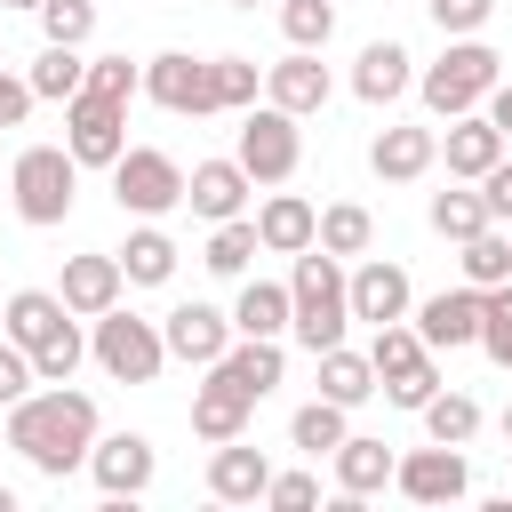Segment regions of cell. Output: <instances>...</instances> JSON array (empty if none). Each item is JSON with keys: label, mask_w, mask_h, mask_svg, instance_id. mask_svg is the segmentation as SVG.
I'll return each mask as SVG.
<instances>
[{"label": "cell", "mask_w": 512, "mask_h": 512, "mask_svg": "<svg viewBox=\"0 0 512 512\" xmlns=\"http://www.w3.org/2000/svg\"><path fill=\"white\" fill-rule=\"evenodd\" d=\"M248 192H256V176H248L240 160H200V168L184 176V208H192V216H208V224L240 216V208H248Z\"/></svg>", "instance_id": "cell-19"}, {"label": "cell", "mask_w": 512, "mask_h": 512, "mask_svg": "<svg viewBox=\"0 0 512 512\" xmlns=\"http://www.w3.org/2000/svg\"><path fill=\"white\" fill-rule=\"evenodd\" d=\"M464 248V288H504L512 280V232H472V240H456Z\"/></svg>", "instance_id": "cell-34"}, {"label": "cell", "mask_w": 512, "mask_h": 512, "mask_svg": "<svg viewBox=\"0 0 512 512\" xmlns=\"http://www.w3.org/2000/svg\"><path fill=\"white\" fill-rule=\"evenodd\" d=\"M152 472H160V456H152L144 432H96V448H88V480H96L104 496H144Z\"/></svg>", "instance_id": "cell-11"}, {"label": "cell", "mask_w": 512, "mask_h": 512, "mask_svg": "<svg viewBox=\"0 0 512 512\" xmlns=\"http://www.w3.org/2000/svg\"><path fill=\"white\" fill-rule=\"evenodd\" d=\"M344 296H352V320H368V328L408 320V304H416V288H408V272L392 256H368L360 272H344Z\"/></svg>", "instance_id": "cell-12"}, {"label": "cell", "mask_w": 512, "mask_h": 512, "mask_svg": "<svg viewBox=\"0 0 512 512\" xmlns=\"http://www.w3.org/2000/svg\"><path fill=\"white\" fill-rule=\"evenodd\" d=\"M32 16H40V32L64 40V48H88V32H96V0H40Z\"/></svg>", "instance_id": "cell-39"}, {"label": "cell", "mask_w": 512, "mask_h": 512, "mask_svg": "<svg viewBox=\"0 0 512 512\" xmlns=\"http://www.w3.org/2000/svg\"><path fill=\"white\" fill-rule=\"evenodd\" d=\"M32 384H40V376H32V352L0 336V408H16V400H24Z\"/></svg>", "instance_id": "cell-46"}, {"label": "cell", "mask_w": 512, "mask_h": 512, "mask_svg": "<svg viewBox=\"0 0 512 512\" xmlns=\"http://www.w3.org/2000/svg\"><path fill=\"white\" fill-rule=\"evenodd\" d=\"M72 192H80V160L64 152V144H24L16 152V168H8V200H16V216L24 224H64L72 216Z\"/></svg>", "instance_id": "cell-4"}, {"label": "cell", "mask_w": 512, "mask_h": 512, "mask_svg": "<svg viewBox=\"0 0 512 512\" xmlns=\"http://www.w3.org/2000/svg\"><path fill=\"white\" fill-rule=\"evenodd\" d=\"M408 64H416V56H408L400 40H368L360 64H352V96H360V104H392V96H408V88H416Z\"/></svg>", "instance_id": "cell-22"}, {"label": "cell", "mask_w": 512, "mask_h": 512, "mask_svg": "<svg viewBox=\"0 0 512 512\" xmlns=\"http://www.w3.org/2000/svg\"><path fill=\"white\" fill-rule=\"evenodd\" d=\"M392 408H424L432 392H440V360H424V368H408V376H392V384H376Z\"/></svg>", "instance_id": "cell-45"}, {"label": "cell", "mask_w": 512, "mask_h": 512, "mask_svg": "<svg viewBox=\"0 0 512 512\" xmlns=\"http://www.w3.org/2000/svg\"><path fill=\"white\" fill-rule=\"evenodd\" d=\"M88 96H112V104H128L136 88H144V64H128V56H88V80H80Z\"/></svg>", "instance_id": "cell-42"}, {"label": "cell", "mask_w": 512, "mask_h": 512, "mask_svg": "<svg viewBox=\"0 0 512 512\" xmlns=\"http://www.w3.org/2000/svg\"><path fill=\"white\" fill-rule=\"evenodd\" d=\"M432 160H440V128H416V120H392V128H376V144H368V168H376L384 184H416Z\"/></svg>", "instance_id": "cell-17"}, {"label": "cell", "mask_w": 512, "mask_h": 512, "mask_svg": "<svg viewBox=\"0 0 512 512\" xmlns=\"http://www.w3.org/2000/svg\"><path fill=\"white\" fill-rule=\"evenodd\" d=\"M120 288H128V272H120V256H64V280H56V296H64V312L72 320H96V312H112L120 304Z\"/></svg>", "instance_id": "cell-15"}, {"label": "cell", "mask_w": 512, "mask_h": 512, "mask_svg": "<svg viewBox=\"0 0 512 512\" xmlns=\"http://www.w3.org/2000/svg\"><path fill=\"white\" fill-rule=\"evenodd\" d=\"M392 488H400L408 504H456V496L472 488V464H464V448L432 440V448H416V456H392Z\"/></svg>", "instance_id": "cell-10"}, {"label": "cell", "mask_w": 512, "mask_h": 512, "mask_svg": "<svg viewBox=\"0 0 512 512\" xmlns=\"http://www.w3.org/2000/svg\"><path fill=\"white\" fill-rule=\"evenodd\" d=\"M504 80V56L480 40V32H464V40H448V56L440 64H424L416 72V96H424V112H440V120H456V112H480V96Z\"/></svg>", "instance_id": "cell-3"}, {"label": "cell", "mask_w": 512, "mask_h": 512, "mask_svg": "<svg viewBox=\"0 0 512 512\" xmlns=\"http://www.w3.org/2000/svg\"><path fill=\"white\" fill-rule=\"evenodd\" d=\"M280 32H288V48H328L336 8L328 0H280Z\"/></svg>", "instance_id": "cell-40"}, {"label": "cell", "mask_w": 512, "mask_h": 512, "mask_svg": "<svg viewBox=\"0 0 512 512\" xmlns=\"http://www.w3.org/2000/svg\"><path fill=\"white\" fill-rule=\"evenodd\" d=\"M40 96H32V80H16V72H0V128H24V112H32Z\"/></svg>", "instance_id": "cell-48"}, {"label": "cell", "mask_w": 512, "mask_h": 512, "mask_svg": "<svg viewBox=\"0 0 512 512\" xmlns=\"http://www.w3.org/2000/svg\"><path fill=\"white\" fill-rule=\"evenodd\" d=\"M248 416H256V400H248V392L208 360V384L192 392V432H200V440H240V432H248Z\"/></svg>", "instance_id": "cell-21"}, {"label": "cell", "mask_w": 512, "mask_h": 512, "mask_svg": "<svg viewBox=\"0 0 512 512\" xmlns=\"http://www.w3.org/2000/svg\"><path fill=\"white\" fill-rule=\"evenodd\" d=\"M24 80H32V96L72 104V96H80V80H88V56H80V48H64V40H48V48L32 56V72H24Z\"/></svg>", "instance_id": "cell-30"}, {"label": "cell", "mask_w": 512, "mask_h": 512, "mask_svg": "<svg viewBox=\"0 0 512 512\" xmlns=\"http://www.w3.org/2000/svg\"><path fill=\"white\" fill-rule=\"evenodd\" d=\"M312 224H320V208H312L304 192H272V200L256 208V240H264V256H296V248H312Z\"/></svg>", "instance_id": "cell-23"}, {"label": "cell", "mask_w": 512, "mask_h": 512, "mask_svg": "<svg viewBox=\"0 0 512 512\" xmlns=\"http://www.w3.org/2000/svg\"><path fill=\"white\" fill-rule=\"evenodd\" d=\"M488 224H496V216H488L480 192H464V184L432 192V232H440V240H472V232H488Z\"/></svg>", "instance_id": "cell-35"}, {"label": "cell", "mask_w": 512, "mask_h": 512, "mask_svg": "<svg viewBox=\"0 0 512 512\" xmlns=\"http://www.w3.org/2000/svg\"><path fill=\"white\" fill-rule=\"evenodd\" d=\"M504 448H512V408H504Z\"/></svg>", "instance_id": "cell-51"}, {"label": "cell", "mask_w": 512, "mask_h": 512, "mask_svg": "<svg viewBox=\"0 0 512 512\" xmlns=\"http://www.w3.org/2000/svg\"><path fill=\"white\" fill-rule=\"evenodd\" d=\"M120 272H128V288H160V280H176V240L144 216V224L128 232V248H120Z\"/></svg>", "instance_id": "cell-27"}, {"label": "cell", "mask_w": 512, "mask_h": 512, "mask_svg": "<svg viewBox=\"0 0 512 512\" xmlns=\"http://www.w3.org/2000/svg\"><path fill=\"white\" fill-rule=\"evenodd\" d=\"M432 8V24L448 32V40H464V32H480L488 16H496V0H424Z\"/></svg>", "instance_id": "cell-44"}, {"label": "cell", "mask_w": 512, "mask_h": 512, "mask_svg": "<svg viewBox=\"0 0 512 512\" xmlns=\"http://www.w3.org/2000/svg\"><path fill=\"white\" fill-rule=\"evenodd\" d=\"M344 432H352V424H344V408H336V400H304V408L288 416V440H296L304 456H328Z\"/></svg>", "instance_id": "cell-36"}, {"label": "cell", "mask_w": 512, "mask_h": 512, "mask_svg": "<svg viewBox=\"0 0 512 512\" xmlns=\"http://www.w3.org/2000/svg\"><path fill=\"white\" fill-rule=\"evenodd\" d=\"M368 240H376V216L360 200H328L312 224V248H328V256H368Z\"/></svg>", "instance_id": "cell-29"}, {"label": "cell", "mask_w": 512, "mask_h": 512, "mask_svg": "<svg viewBox=\"0 0 512 512\" xmlns=\"http://www.w3.org/2000/svg\"><path fill=\"white\" fill-rule=\"evenodd\" d=\"M88 360L112 376V384H152L160 368H168V344H160V320H144V312H128V304H112V312H96V336H88Z\"/></svg>", "instance_id": "cell-5"}, {"label": "cell", "mask_w": 512, "mask_h": 512, "mask_svg": "<svg viewBox=\"0 0 512 512\" xmlns=\"http://www.w3.org/2000/svg\"><path fill=\"white\" fill-rule=\"evenodd\" d=\"M264 104H280V112H320L328 104V64H320V48H288L280 64H264Z\"/></svg>", "instance_id": "cell-16"}, {"label": "cell", "mask_w": 512, "mask_h": 512, "mask_svg": "<svg viewBox=\"0 0 512 512\" xmlns=\"http://www.w3.org/2000/svg\"><path fill=\"white\" fill-rule=\"evenodd\" d=\"M328 464H336V488H344V496H376V488H392V448L368 440V432H344V440L328 448Z\"/></svg>", "instance_id": "cell-25"}, {"label": "cell", "mask_w": 512, "mask_h": 512, "mask_svg": "<svg viewBox=\"0 0 512 512\" xmlns=\"http://www.w3.org/2000/svg\"><path fill=\"white\" fill-rule=\"evenodd\" d=\"M440 152H448V176H456V184H480V176L504 160V136H496L488 112H456L448 136H440Z\"/></svg>", "instance_id": "cell-20"}, {"label": "cell", "mask_w": 512, "mask_h": 512, "mask_svg": "<svg viewBox=\"0 0 512 512\" xmlns=\"http://www.w3.org/2000/svg\"><path fill=\"white\" fill-rule=\"evenodd\" d=\"M208 64H216V112H248L256 88H264V72L248 56H208Z\"/></svg>", "instance_id": "cell-41"}, {"label": "cell", "mask_w": 512, "mask_h": 512, "mask_svg": "<svg viewBox=\"0 0 512 512\" xmlns=\"http://www.w3.org/2000/svg\"><path fill=\"white\" fill-rule=\"evenodd\" d=\"M320 360V400H336V408H360L368 392H376V368H368V352H352V344H328V352H312Z\"/></svg>", "instance_id": "cell-28"}, {"label": "cell", "mask_w": 512, "mask_h": 512, "mask_svg": "<svg viewBox=\"0 0 512 512\" xmlns=\"http://www.w3.org/2000/svg\"><path fill=\"white\" fill-rule=\"evenodd\" d=\"M232 8H256V0H232Z\"/></svg>", "instance_id": "cell-53"}, {"label": "cell", "mask_w": 512, "mask_h": 512, "mask_svg": "<svg viewBox=\"0 0 512 512\" xmlns=\"http://www.w3.org/2000/svg\"><path fill=\"white\" fill-rule=\"evenodd\" d=\"M104 176H112L120 216H168V208H184V168H176L160 144H128Z\"/></svg>", "instance_id": "cell-6"}, {"label": "cell", "mask_w": 512, "mask_h": 512, "mask_svg": "<svg viewBox=\"0 0 512 512\" xmlns=\"http://www.w3.org/2000/svg\"><path fill=\"white\" fill-rule=\"evenodd\" d=\"M480 112H488V120H496V136L512 144V80H496V88L480 96Z\"/></svg>", "instance_id": "cell-49"}, {"label": "cell", "mask_w": 512, "mask_h": 512, "mask_svg": "<svg viewBox=\"0 0 512 512\" xmlns=\"http://www.w3.org/2000/svg\"><path fill=\"white\" fill-rule=\"evenodd\" d=\"M256 256H264V240H256V216H224V224L208 232V256H200V264H208L216 280H240Z\"/></svg>", "instance_id": "cell-31"}, {"label": "cell", "mask_w": 512, "mask_h": 512, "mask_svg": "<svg viewBox=\"0 0 512 512\" xmlns=\"http://www.w3.org/2000/svg\"><path fill=\"white\" fill-rule=\"evenodd\" d=\"M64 320H72V312H64V296H56V288H16V296H8V312H0V336H8V344H24V352H40Z\"/></svg>", "instance_id": "cell-24"}, {"label": "cell", "mask_w": 512, "mask_h": 512, "mask_svg": "<svg viewBox=\"0 0 512 512\" xmlns=\"http://www.w3.org/2000/svg\"><path fill=\"white\" fill-rule=\"evenodd\" d=\"M408 328L432 344V352H456V344H480V288H440L424 304H408Z\"/></svg>", "instance_id": "cell-13"}, {"label": "cell", "mask_w": 512, "mask_h": 512, "mask_svg": "<svg viewBox=\"0 0 512 512\" xmlns=\"http://www.w3.org/2000/svg\"><path fill=\"white\" fill-rule=\"evenodd\" d=\"M160 344H168V360H192V368H208V360H224V344H232V312H216V304H176L168 320H160Z\"/></svg>", "instance_id": "cell-14"}, {"label": "cell", "mask_w": 512, "mask_h": 512, "mask_svg": "<svg viewBox=\"0 0 512 512\" xmlns=\"http://www.w3.org/2000/svg\"><path fill=\"white\" fill-rule=\"evenodd\" d=\"M480 352L496 368H512V280L504 288H480Z\"/></svg>", "instance_id": "cell-37"}, {"label": "cell", "mask_w": 512, "mask_h": 512, "mask_svg": "<svg viewBox=\"0 0 512 512\" xmlns=\"http://www.w3.org/2000/svg\"><path fill=\"white\" fill-rule=\"evenodd\" d=\"M232 336H288V288L280 280H248L232 304Z\"/></svg>", "instance_id": "cell-32"}, {"label": "cell", "mask_w": 512, "mask_h": 512, "mask_svg": "<svg viewBox=\"0 0 512 512\" xmlns=\"http://www.w3.org/2000/svg\"><path fill=\"white\" fill-rule=\"evenodd\" d=\"M480 200H488V216H496V224H512V160H496V168L480 176Z\"/></svg>", "instance_id": "cell-47"}, {"label": "cell", "mask_w": 512, "mask_h": 512, "mask_svg": "<svg viewBox=\"0 0 512 512\" xmlns=\"http://www.w3.org/2000/svg\"><path fill=\"white\" fill-rule=\"evenodd\" d=\"M136 96H152L160 112H176V120H208L216 112V64L208 56H184V48H168V56H152L144 64V88Z\"/></svg>", "instance_id": "cell-8"}, {"label": "cell", "mask_w": 512, "mask_h": 512, "mask_svg": "<svg viewBox=\"0 0 512 512\" xmlns=\"http://www.w3.org/2000/svg\"><path fill=\"white\" fill-rule=\"evenodd\" d=\"M416 416H424V432H432V440H448V448H464V440L480 432V400H472V392H448V384H440Z\"/></svg>", "instance_id": "cell-33"}, {"label": "cell", "mask_w": 512, "mask_h": 512, "mask_svg": "<svg viewBox=\"0 0 512 512\" xmlns=\"http://www.w3.org/2000/svg\"><path fill=\"white\" fill-rule=\"evenodd\" d=\"M256 184H288L296 176V160H304V128H296V112H280V104H248L240 112V152H232Z\"/></svg>", "instance_id": "cell-7"}, {"label": "cell", "mask_w": 512, "mask_h": 512, "mask_svg": "<svg viewBox=\"0 0 512 512\" xmlns=\"http://www.w3.org/2000/svg\"><path fill=\"white\" fill-rule=\"evenodd\" d=\"M0 512H16V488H8V480H0Z\"/></svg>", "instance_id": "cell-50"}, {"label": "cell", "mask_w": 512, "mask_h": 512, "mask_svg": "<svg viewBox=\"0 0 512 512\" xmlns=\"http://www.w3.org/2000/svg\"><path fill=\"white\" fill-rule=\"evenodd\" d=\"M264 480H272V456L248 448V432L216 440V456H208V496L216 504H264Z\"/></svg>", "instance_id": "cell-18"}, {"label": "cell", "mask_w": 512, "mask_h": 512, "mask_svg": "<svg viewBox=\"0 0 512 512\" xmlns=\"http://www.w3.org/2000/svg\"><path fill=\"white\" fill-rule=\"evenodd\" d=\"M216 368H224V376H232V384H240L248 400H264V392H272V384L288 376V360H280V336H232Z\"/></svg>", "instance_id": "cell-26"}, {"label": "cell", "mask_w": 512, "mask_h": 512, "mask_svg": "<svg viewBox=\"0 0 512 512\" xmlns=\"http://www.w3.org/2000/svg\"><path fill=\"white\" fill-rule=\"evenodd\" d=\"M80 360H88V336L64 320V328H56V336L32 352V376H40V384H72V368H80Z\"/></svg>", "instance_id": "cell-38"}, {"label": "cell", "mask_w": 512, "mask_h": 512, "mask_svg": "<svg viewBox=\"0 0 512 512\" xmlns=\"http://www.w3.org/2000/svg\"><path fill=\"white\" fill-rule=\"evenodd\" d=\"M64 152H72L80 168H112V160L128 152V104L80 88V96L64 104Z\"/></svg>", "instance_id": "cell-9"}, {"label": "cell", "mask_w": 512, "mask_h": 512, "mask_svg": "<svg viewBox=\"0 0 512 512\" xmlns=\"http://www.w3.org/2000/svg\"><path fill=\"white\" fill-rule=\"evenodd\" d=\"M8 448H16L32 472H48V480L80 472V464H88V448H96V400H88V392H72V384L24 392V400L8 408Z\"/></svg>", "instance_id": "cell-1"}, {"label": "cell", "mask_w": 512, "mask_h": 512, "mask_svg": "<svg viewBox=\"0 0 512 512\" xmlns=\"http://www.w3.org/2000/svg\"><path fill=\"white\" fill-rule=\"evenodd\" d=\"M264 504H272V512H312V504H320V480H312V472H272V480H264Z\"/></svg>", "instance_id": "cell-43"}, {"label": "cell", "mask_w": 512, "mask_h": 512, "mask_svg": "<svg viewBox=\"0 0 512 512\" xmlns=\"http://www.w3.org/2000/svg\"><path fill=\"white\" fill-rule=\"evenodd\" d=\"M352 328V296H344V256L328 248H296V272H288V336L304 352H328L344 344Z\"/></svg>", "instance_id": "cell-2"}, {"label": "cell", "mask_w": 512, "mask_h": 512, "mask_svg": "<svg viewBox=\"0 0 512 512\" xmlns=\"http://www.w3.org/2000/svg\"><path fill=\"white\" fill-rule=\"evenodd\" d=\"M0 8H40V0H0Z\"/></svg>", "instance_id": "cell-52"}]
</instances>
